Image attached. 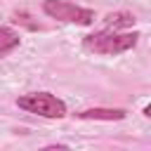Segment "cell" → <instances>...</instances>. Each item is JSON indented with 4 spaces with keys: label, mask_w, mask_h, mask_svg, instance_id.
<instances>
[{
    "label": "cell",
    "mask_w": 151,
    "mask_h": 151,
    "mask_svg": "<svg viewBox=\"0 0 151 151\" xmlns=\"http://www.w3.org/2000/svg\"><path fill=\"white\" fill-rule=\"evenodd\" d=\"M17 106L28 111V113H35V116H42V118H64L66 116V104L50 94V92H28V94H21L17 97Z\"/></svg>",
    "instance_id": "obj_2"
},
{
    "label": "cell",
    "mask_w": 151,
    "mask_h": 151,
    "mask_svg": "<svg viewBox=\"0 0 151 151\" xmlns=\"http://www.w3.org/2000/svg\"><path fill=\"white\" fill-rule=\"evenodd\" d=\"M19 42H21V38H19L17 31H12L7 26H0V57H7L12 50L19 47Z\"/></svg>",
    "instance_id": "obj_5"
},
{
    "label": "cell",
    "mask_w": 151,
    "mask_h": 151,
    "mask_svg": "<svg viewBox=\"0 0 151 151\" xmlns=\"http://www.w3.org/2000/svg\"><path fill=\"white\" fill-rule=\"evenodd\" d=\"M127 116L125 109H85V111H78L76 118L80 120H123Z\"/></svg>",
    "instance_id": "obj_4"
},
{
    "label": "cell",
    "mask_w": 151,
    "mask_h": 151,
    "mask_svg": "<svg viewBox=\"0 0 151 151\" xmlns=\"http://www.w3.org/2000/svg\"><path fill=\"white\" fill-rule=\"evenodd\" d=\"M139 33L137 31H123V33H118V31H111V28H106V31H97V33H92V35H85L83 38V47L87 50V52H94V54H104V57H116V54H120V52H127V50H132L137 42H139Z\"/></svg>",
    "instance_id": "obj_1"
},
{
    "label": "cell",
    "mask_w": 151,
    "mask_h": 151,
    "mask_svg": "<svg viewBox=\"0 0 151 151\" xmlns=\"http://www.w3.org/2000/svg\"><path fill=\"white\" fill-rule=\"evenodd\" d=\"M42 12L57 21H66V24H78V26H90L94 21V12L80 5H73L68 0H45L42 2Z\"/></svg>",
    "instance_id": "obj_3"
},
{
    "label": "cell",
    "mask_w": 151,
    "mask_h": 151,
    "mask_svg": "<svg viewBox=\"0 0 151 151\" xmlns=\"http://www.w3.org/2000/svg\"><path fill=\"white\" fill-rule=\"evenodd\" d=\"M134 21H137L134 14H130V12H116V14H109V17H106V28H111V31L132 28Z\"/></svg>",
    "instance_id": "obj_6"
},
{
    "label": "cell",
    "mask_w": 151,
    "mask_h": 151,
    "mask_svg": "<svg viewBox=\"0 0 151 151\" xmlns=\"http://www.w3.org/2000/svg\"><path fill=\"white\" fill-rule=\"evenodd\" d=\"M45 149H68V144H47Z\"/></svg>",
    "instance_id": "obj_7"
}]
</instances>
